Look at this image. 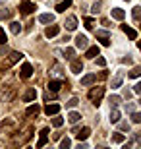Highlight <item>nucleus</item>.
Masks as SVG:
<instances>
[{"mask_svg":"<svg viewBox=\"0 0 141 149\" xmlns=\"http://www.w3.org/2000/svg\"><path fill=\"white\" fill-rule=\"evenodd\" d=\"M22 58H23V54H22V52H17V50L10 52V54H8V60H6V62H0V72L8 70V68H10L12 64H16V62H17V60H22Z\"/></svg>","mask_w":141,"mask_h":149,"instance_id":"obj_1","label":"nucleus"},{"mask_svg":"<svg viewBox=\"0 0 141 149\" xmlns=\"http://www.w3.org/2000/svg\"><path fill=\"white\" fill-rule=\"evenodd\" d=\"M103 97H104V87H93L89 91V101H91L93 105H99Z\"/></svg>","mask_w":141,"mask_h":149,"instance_id":"obj_2","label":"nucleus"},{"mask_svg":"<svg viewBox=\"0 0 141 149\" xmlns=\"http://www.w3.org/2000/svg\"><path fill=\"white\" fill-rule=\"evenodd\" d=\"M35 10H37V6L33 4L31 0H23L22 4H19V12H22L23 16H29V14H33Z\"/></svg>","mask_w":141,"mask_h":149,"instance_id":"obj_3","label":"nucleus"},{"mask_svg":"<svg viewBox=\"0 0 141 149\" xmlns=\"http://www.w3.org/2000/svg\"><path fill=\"white\" fill-rule=\"evenodd\" d=\"M19 76H22L23 79H29V77L33 76V68H31V64H29V62H23L22 70H19Z\"/></svg>","mask_w":141,"mask_h":149,"instance_id":"obj_4","label":"nucleus"},{"mask_svg":"<svg viewBox=\"0 0 141 149\" xmlns=\"http://www.w3.org/2000/svg\"><path fill=\"white\" fill-rule=\"evenodd\" d=\"M49 141V128H43L41 134H39V141H37V147H44Z\"/></svg>","mask_w":141,"mask_h":149,"instance_id":"obj_5","label":"nucleus"},{"mask_svg":"<svg viewBox=\"0 0 141 149\" xmlns=\"http://www.w3.org/2000/svg\"><path fill=\"white\" fill-rule=\"evenodd\" d=\"M97 39L101 41V45H103V47H108V45H110V35H108V31H97Z\"/></svg>","mask_w":141,"mask_h":149,"instance_id":"obj_6","label":"nucleus"},{"mask_svg":"<svg viewBox=\"0 0 141 149\" xmlns=\"http://www.w3.org/2000/svg\"><path fill=\"white\" fill-rule=\"evenodd\" d=\"M64 25H66L68 31H74V29L77 27V17L76 16H68V17H66V22H64Z\"/></svg>","mask_w":141,"mask_h":149,"instance_id":"obj_7","label":"nucleus"},{"mask_svg":"<svg viewBox=\"0 0 141 149\" xmlns=\"http://www.w3.org/2000/svg\"><path fill=\"white\" fill-rule=\"evenodd\" d=\"M76 47L77 49H87V47H89V39H87L85 35H77L76 37Z\"/></svg>","mask_w":141,"mask_h":149,"instance_id":"obj_8","label":"nucleus"},{"mask_svg":"<svg viewBox=\"0 0 141 149\" xmlns=\"http://www.w3.org/2000/svg\"><path fill=\"white\" fill-rule=\"evenodd\" d=\"M37 99V91H35V87H29L27 91H25V95H23V101L25 103H31V101Z\"/></svg>","mask_w":141,"mask_h":149,"instance_id":"obj_9","label":"nucleus"},{"mask_svg":"<svg viewBox=\"0 0 141 149\" xmlns=\"http://www.w3.org/2000/svg\"><path fill=\"white\" fill-rule=\"evenodd\" d=\"M72 72L74 74H81L83 72V62L81 60H74V58H72Z\"/></svg>","mask_w":141,"mask_h":149,"instance_id":"obj_10","label":"nucleus"},{"mask_svg":"<svg viewBox=\"0 0 141 149\" xmlns=\"http://www.w3.org/2000/svg\"><path fill=\"white\" fill-rule=\"evenodd\" d=\"M97 81V76H95V74H87V76H83L81 77V85H93V83Z\"/></svg>","mask_w":141,"mask_h":149,"instance_id":"obj_11","label":"nucleus"},{"mask_svg":"<svg viewBox=\"0 0 141 149\" xmlns=\"http://www.w3.org/2000/svg\"><path fill=\"white\" fill-rule=\"evenodd\" d=\"M60 33V27H58V25H49V27H47V29H44V35H47V37H56V35H58Z\"/></svg>","mask_w":141,"mask_h":149,"instance_id":"obj_12","label":"nucleus"},{"mask_svg":"<svg viewBox=\"0 0 141 149\" xmlns=\"http://www.w3.org/2000/svg\"><path fill=\"white\" fill-rule=\"evenodd\" d=\"M62 85H64V81H62V79H50V81H49V91H54V93H56Z\"/></svg>","mask_w":141,"mask_h":149,"instance_id":"obj_13","label":"nucleus"},{"mask_svg":"<svg viewBox=\"0 0 141 149\" xmlns=\"http://www.w3.org/2000/svg\"><path fill=\"white\" fill-rule=\"evenodd\" d=\"M44 112L49 116H54L60 112V105H56V103H52V105H47V109H44Z\"/></svg>","mask_w":141,"mask_h":149,"instance_id":"obj_14","label":"nucleus"},{"mask_svg":"<svg viewBox=\"0 0 141 149\" xmlns=\"http://www.w3.org/2000/svg\"><path fill=\"white\" fill-rule=\"evenodd\" d=\"M89 134H91V130H89V128H81V130H77V132H76V138L79 139V141H83V139L89 138Z\"/></svg>","mask_w":141,"mask_h":149,"instance_id":"obj_15","label":"nucleus"},{"mask_svg":"<svg viewBox=\"0 0 141 149\" xmlns=\"http://www.w3.org/2000/svg\"><path fill=\"white\" fill-rule=\"evenodd\" d=\"M39 112H41V107L35 103V105H31V107H27V111H25V114L27 116H37Z\"/></svg>","mask_w":141,"mask_h":149,"instance_id":"obj_16","label":"nucleus"},{"mask_svg":"<svg viewBox=\"0 0 141 149\" xmlns=\"http://www.w3.org/2000/svg\"><path fill=\"white\" fill-rule=\"evenodd\" d=\"M112 17H114V19H118V22H122V19L126 17V12L122 10V8H114V10H112Z\"/></svg>","mask_w":141,"mask_h":149,"instance_id":"obj_17","label":"nucleus"},{"mask_svg":"<svg viewBox=\"0 0 141 149\" xmlns=\"http://www.w3.org/2000/svg\"><path fill=\"white\" fill-rule=\"evenodd\" d=\"M122 31H124V33L128 35L130 39H135L137 37V31H135V29H131L130 25H122Z\"/></svg>","mask_w":141,"mask_h":149,"instance_id":"obj_18","label":"nucleus"},{"mask_svg":"<svg viewBox=\"0 0 141 149\" xmlns=\"http://www.w3.org/2000/svg\"><path fill=\"white\" fill-rule=\"evenodd\" d=\"M122 79H124V74L118 72V74H116V77L112 79V89H118L120 85H122Z\"/></svg>","mask_w":141,"mask_h":149,"instance_id":"obj_19","label":"nucleus"},{"mask_svg":"<svg viewBox=\"0 0 141 149\" xmlns=\"http://www.w3.org/2000/svg\"><path fill=\"white\" fill-rule=\"evenodd\" d=\"M39 22L41 23H52L54 22V16H52V14H41V16H39Z\"/></svg>","mask_w":141,"mask_h":149,"instance_id":"obj_20","label":"nucleus"},{"mask_svg":"<svg viewBox=\"0 0 141 149\" xmlns=\"http://www.w3.org/2000/svg\"><path fill=\"white\" fill-rule=\"evenodd\" d=\"M72 6V0H62L58 6H56V12H66Z\"/></svg>","mask_w":141,"mask_h":149,"instance_id":"obj_21","label":"nucleus"},{"mask_svg":"<svg viewBox=\"0 0 141 149\" xmlns=\"http://www.w3.org/2000/svg\"><path fill=\"white\" fill-rule=\"evenodd\" d=\"M85 56L87 58H95V56H99V47H87Z\"/></svg>","mask_w":141,"mask_h":149,"instance_id":"obj_22","label":"nucleus"},{"mask_svg":"<svg viewBox=\"0 0 141 149\" xmlns=\"http://www.w3.org/2000/svg\"><path fill=\"white\" fill-rule=\"evenodd\" d=\"M124 141H126V136H124V134H118V132L112 134V143H124Z\"/></svg>","mask_w":141,"mask_h":149,"instance_id":"obj_23","label":"nucleus"},{"mask_svg":"<svg viewBox=\"0 0 141 149\" xmlns=\"http://www.w3.org/2000/svg\"><path fill=\"white\" fill-rule=\"evenodd\" d=\"M79 118H81V114H79V112H76V111H74V112H70V114H68V120H70L72 124H76V122L79 120Z\"/></svg>","mask_w":141,"mask_h":149,"instance_id":"obj_24","label":"nucleus"},{"mask_svg":"<svg viewBox=\"0 0 141 149\" xmlns=\"http://www.w3.org/2000/svg\"><path fill=\"white\" fill-rule=\"evenodd\" d=\"M110 107H112V109H116V107H118L120 105V101H122V99H120V97H118V95H110Z\"/></svg>","mask_w":141,"mask_h":149,"instance_id":"obj_25","label":"nucleus"},{"mask_svg":"<svg viewBox=\"0 0 141 149\" xmlns=\"http://www.w3.org/2000/svg\"><path fill=\"white\" fill-rule=\"evenodd\" d=\"M10 29H12V33H14V35H17L19 31H22V25H19L17 22H12L10 23Z\"/></svg>","mask_w":141,"mask_h":149,"instance_id":"obj_26","label":"nucleus"},{"mask_svg":"<svg viewBox=\"0 0 141 149\" xmlns=\"http://www.w3.org/2000/svg\"><path fill=\"white\" fill-rule=\"evenodd\" d=\"M118 120H120V112L116 111V109H112V111H110V122H114V124H116Z\"/></svg>","mask_w":141,"mask_h":149,"instance_id":"obj_27","label":"nucleus"},{"mask_svg":"<svg viewBox=\"0 0 141 149\" xmlns=\"http://www.w3.org/2000/svg\"><path fill=\"white\" fill-rule=\"evenodd\" d=\"M128 76H130V77H139L141 76V66H135L130 74H128Z\"/></svg>","mask_w":141,"mask_h":149,"instance_id":"obj_28","label":"nucleus"},{"mask_svg":"<svg viewBox=\"0 0 141 149\" xmlns=\"http://www.w3.org/2000/svg\"><path fill=\"white\" fill-rule=\"evenodd\" d=\"M12 17V10H0V19H10Z\"/></svg>","mask_w":141,"mask_h":149,"instance_id":"obj_29","label":"nucleus"},{"mask_svg":"<svg viewBox=\"0 0 141 149\" xmlns=\"http://www.w3.org/2000/svg\"><path fill=\"white\" fill-rule=\"evenodd\" d=\"M62 124H64V120H62L60 116H56V114H54V118H52V126H54V128H60Z\"/></svg>","mask_w":141,"mask_h":149,"instance_id":"obj_30","label":"nucleus"},{"mask_svg":"<svg viewBox=\"0 0 141 149\" xmlns=\"http://www.w3.org/2000/svg\"><path fill=\"white\" fill-rule=\"evenodd\" d=\"M60 147H62V149H68V147H72V141H70L68 138H64L62 141H60Z\"/></svg>","mask_w":141,"mask_h":149,"instance_id":"obj_31","label":"nucleus"},{"mask_svg":"<svg viewBox=\"0 0 141 149\" xmlns=\"http://www.w3.org/2000/svg\"><path fill=\"white\" fill-rule=\"evenodd\" d=\"M131 14H133V17H135V19H141V6H135Z\"/></svg>","mask_w":141,"mask_h":149,"instance_id":"obj_32","label":"nucleus"},{"mask_svg":"<svg viewBox=\"0 0 141 149\" xmlns=\"http://www.w3.org/2000/svg\"><path fill=\"white\" fill-rule=\"evenodd\" d=\"M131 122H135V124H141V114H139V112H133V114H131Z\"/></svg>","mask_w":141,"mask_h":149,"instance_id":"obj_33","label":"nucleus"},{"mask_svg":"<svg viewBox=\"0 0 141 149\" xmlns=\"http://www.w3.org/2000/svg\"><path fill=\"white\" fill-rule=\"evenodd\" d=\"M77 105H79V99H77V97L70 99V103H68V107H70V109H74V107H77Z\"/></svg>","mask_w":141,"mask_h":149,"instance_id":"obj_34","label":"nucleus"},{"mask_svg":"<svg viewBox=\"0 0 141 149\" xmlns=\"http://www.w3.org/2000/svg\"><path fill=\"white\" fill-rule=\"evenodd\" d=\"M120 122V120H118ZM120 130H124V132H130V124L128 122H120Z\"/></svg>","mask_w":141,"mask_h":149,"instance_id":"obj_35","label":"nucleus"},{"mask_svg":"<svg viewBox=\"0 0 141 149\" xmlns=\"http://www.w3.org/2000/svg\"><path fill=\"white\" fill-rule=\"evenodd\" d=\"M97 66H101V68H104V66H106V60H104L103 56H99V58H97Z\"/></svg>","mask_w":141,"mask_h":149,"instance_id":"obj_36","label":"nucleus"},{"mask_svg":"<svg viewBox=\"0 0 141 149\" xmlns=\"http://www.w3.org/2000/svg\"><path fill=\"white\" fill-rule=\"evenodd\" d=\"M66 54H68V58L72 60V58H74V54H76V50H74V49H66Z\"/></svg>","mask_w":141,"mask_h":149,"instance_id":"obj_37","label":"nucleus"},{"mask_svg":"<svg viewBox=\"0 0 141 149\" xmlns=\"http://www.w3.org/2000/svg\"><path fill=\"white\" fill-rule=\"evenodd\" d=\"M85 27L87 29H93V19H89V17H87V19H85Z\"/></svg>","mask_w":141,"mask_h":149,"instance_id":"obj_38","label":"nucleus"},{"mask_svg":"<svg viewBox=\"0 0 141 149\" xmlns=\"http://www.w3.org/2000/svg\"><path fill=\"white\" fill-rule=\"evenodd\" d=\"M133 109H135V107L131 105V103H126V111L128 112H133Z\"/></svg>","mask_w":141,"mask_h":149,"instance_id":"obj_39","label":"nucleus"},{"mask_svg":"<svg viewBox=\"0 0 141 149\" xmlns=\"http://www.w3.org/2000/svg\"><path fill=\"white\" fill-rule=\"evenodd\" d=\"M133 91H135V93H139V95H141V81H139V83H135V87H133Z\"/></svg>","mask_w":141,"mask_h":149,"instance_id":"obj_40","label":"nucleus"},{"mask_svg":"<svg viewBox=\"0 0 141 149\" xmlns=\"http://www.w3.org/2000/svg\"><path fill=\"white\" fill-rule=\"evenodd\" d=\"M99 8H101V2H97V4H93V12H95V14L99 12Z\"/></svg>","mask_w":141,"mask_h":149,"instance_id":"obj_41","label":"nucleus"},{"mask_svg":"<svg viewBox=\"0 0 141 149\" xmlns=\"http://www.w3.org/2000/svg\"><path fill=\"white\" fill-rule=\"evenodd\" d=\"M6 41H8V39H6L4 33H2V35H0V45H6Z\"/></svg>","mask_w":141,"mask_h":149,"instance_id":"obj_42","label":"nucleus"},{"mask_svg":"<svg viewBox=\"0 0 141 149\" xmlns=\"http://www.w3.org/2000/svg\"><path fill=\"white\" fill-rule=\"evenodd\" d=\"M124 97H126V99H130V97H131V91H130V89H126V91H124Z\"/></svg>","mask_w":141,"mask_h":149,"instance_id":"obj_43","label":"nucleus"},{"mask_svg":"<svg viewBox=\"0 0 141 149\" xmlns=\"http://www.w3.org/2000/svg\"><path fill=\"white\" fill-rule=\"evenodd\" d=\"M122 62H124V64H131V58L130 56H128V58H122Z\"/></svg>","mask_w":141,"mask_h":149,"instance_id":"obj_44","label":"nucleus"},{"mask_svg":"<svg viewBox=\"0 0 141 149\" xmlns=\"http://www.w3.org/2000/svg\"><path fill=\"white\" fill-rule=\"evenodd\" d=\"M137 47H139V50H141V41H139V43H137Z\"/></svg>","mask_w":141,"mask_h":149,"instance_id":"obj_45","label":"nucleus"},{"mask_svg":"<svg viewBox=\"0 0 141 149\" xmlns=\"http://www.w3.org/2000/svg\"><path fill=\"white\" fill-rule=\"evenodd\" d=\"M2 33H4V31H2V27H0V35H2Z\"/></svg>","mask_w":141,"mask_h":149,"instance_id":"obj_46","label":"nucleus"}]
</instances>
